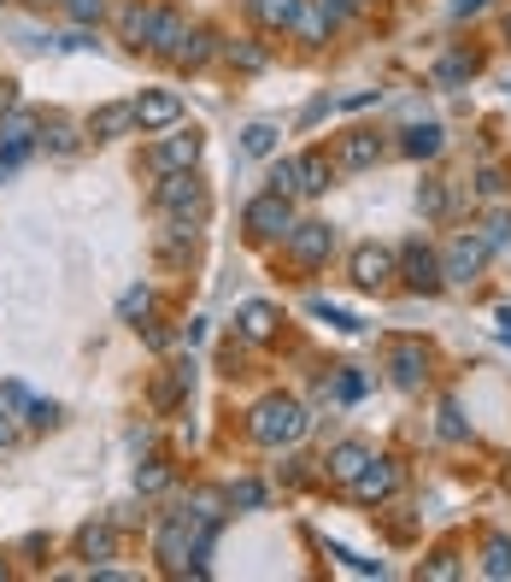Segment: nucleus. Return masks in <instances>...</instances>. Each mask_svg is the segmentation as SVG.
I'll return each mask as SVG.
<instances>
[{
	"label": "nucleus",
	"instance_id": "1",
	"mask_svg": "<svg viewBox=\"0 0 511 582\" xmlns=\"http://www.w3.org/2000/svg\"><path fill=\"white\" fill-rule=\"evenodd\" d=\"M306 406L300 400H288V395H271V400H259L253 412H247V435H253L259 447H288V442H300L306 435Z\"/></svg>",
	"mask_w": 511,
	"mask_h": 582
},
{
	"label": "nucleus",
	"instance_id": "2",
	"mask_svg": "<svg viewBox=\"0 0 511 582\" xmlns=\"http://www.w3.org/2000/svg\"><path fill=\"white\" fill-rule=\"evenodd\" d=\"M200 148H207V136H200L195 124H188V129L171 124V136H159L153 148H148V171H153V177H171V171H195Z\"/></svg>",
	"mask_w": 511,
	"mask_h": 582
},
{
	"label": "nucleus",
	"instance_id": "3",
	"mask_svg": "<svg viewBox=\"0 0 511 582\" xmlns=\"http://www.w3.org/2000/svg\"><path fill=\"white\" fill-rule=\"evenodd\" d=\"M153 207L165 218H200L207 212V183H200L195 171H171V177H159V188H153Z\"/></svg>",
	"mask_w": 511,
	"mask_h": 582
},
{
	"label": "nucleus",
	"instance_id": "4",
	"mask_svg": "<svg viewBox=\"0 0 511 582\" xmlns=\"http://www.w3.org/2000/svg\"><path fill=\"white\" fill-rule=\"evenodd\" d=\"M241 224H247V236L253 242H276V236H288V224H295V207H288L283 195H253L247 200V212H241Z\"/></svg>",
	"mask_w": 511,
	"mask_h": 582
},
{
	"label": "nucleus",
	"instance_id": "5",
	"mask_svg": "<svg viewBox=\"0 0 511 582\" xmlns=\"http://www.w3.org/2000/svg\"><path fill=\"white\" fill-rule=\"evenodd\" d=\"M283 247H288V259H295V265L317 271V265H324V259L335 253V230H329V224H317V218H306V224H288Z\"/></svg>",
	"mask_w": 511,
	"mask_h": 582
},
{
	"label": "nucleus",
	"instance_id": "6",
	"mask_svg": "<svg viewBox=\"0 0 511 582\" xmlns=\"http://www.w3.org/2000/svg\"><path fill=\"white\" fill-rule=\"evenodd\" d=\"M129 107H136V129L141 136H153V129H171L183 119V100L171 95V89H141L136 100H129Z\"/></svg>",
	"mask_w": 511,
	"mask_h": 582
},
{
	"label": "nucleus",
	"instance_id": "7",
	"mask_svg": "<svg viewBox=\"0 0 511 582\" xmlns=\"http://www.w3.org/2000/svg\"><path fill=\"white\" fill-rule=\"evenodd\" d=\"M183 36H188V18H183V12H177V7H153V30H148L141 48H148L153 60H171V65H177Z\"/></svg>",
	"mask_w": 511,
	"mask_h": 582
},
{
	"label": "nucleus",
	"instance_id": "8",
	"mask_svg": "<svg viewBox=\"0 0 511 582\" xmlns=\"http://www.w3.org/2000/svg\"><path fill=\"white\" fill-rule=\"evenodd\" d=\"M217 53H224V36H217L212 24H188L183 48H177V71H207Z\"/></svg>",
	"mask_w": 511,
	"mask_h": 582
},
{
	"label": "nucleus",
	"instance_id": "9",
	"mask_svg": "<svg viewBox=\"0 0 511 582\" xmlns=\"http://www.w3.org/2000/svg\"><path fill=\"white\" fill-rule=\"evenodd\" d=\"M347 488H353V500H364V506H371V500H388V494L400 488V471H394L388 459H371V465H364V471H359Z\"/></svg>",
	"mask_w": 511,
	"mask_h": 582
},
{
	"label": "nucleus",
	"instance_id": "10",
	"mask_svg": "<svg viewBox=\"0 0 511 582\" xmlns=\"http://www.w3.org/2000/svg\"><path fill=\"white\" fill-rule=\"evenodd\" d=\"M129 129H136V107H129V100H112V107L89 112V136L95 141H119V136H129Z\"/></svg>",
	"mask_w": 511,
	"mask_h": 582
},
{
	"label": "nucleus",
	"instance_id": "11",
	"mask_svg": "<svg viewBox=\"0 0 511 582\" xmlns=\"http://www.w3.org/2000/svg\"><path fill=\"white\" fill-rule=\"evenodd\" d=\"M247 12H253L259 30L283 36V30H295V18L306 12V0H247Z\"/></svg>",
	"mask_w": 511,
	"mask_h": 582
},
{
	"label": "nucleus",
	"instance_id": "12",
	"mask_svg": "<svg viewBox=\"0 0 511 582\" xmlns=\"http://www.w3.org/2000/svg\"><path fill=\"white\" fill-rule=\"evenodd\" d=\"M335 159H341L347 171H371L376 159H383V136H371V129H347L341 148H335Z\"/></svg>",
	"mask_w": 511,
	"mask_h": 582
},
{
	"label": "nucleus",
	"instance_id": "13",
	"mask_svg": "<svg viewBox=\"0 0 511 582\" xmlns=\"http://www.w3.org/2000/svg\"><path fill=\"white\" fill-rule=\"evenodd\" d=\"M388 276H394V253H388V247H359V253H353V283L359 288H383Z\"/></svg>",
	"mask_w": 511,
	"mask_h": 582
},
{
	"label": "nucleus",
	"instance_id": "14",
	"mask_svg": "<svg viewBox=\"0 0 511 582\" xmlns=\"http://www.w3.org/2000/svg\"><path fill=\"white\" fill-rule=\"evenodd\" d=\"M217 60H224V65H236V71H265V65H271V48H265L259 36H229Z\"/></svg>",
	"mask_w": 511,
	"mask_h": 582
},
{
	"label": "nucleus",
	"instance_id": "15",
	"mask_svg": "<svg viewBox=\"0 0 511 582\" xmlns=\"http://www.w3.org/2000/svg\"><path fill=\"white\" fill-rule=\"evenodd\" d=\"M406 283L412 288H441V259H435L423 242L406 247Z\"/></svg>",
	"mask_w": 511,
	"mask_h": 582
},
{
	"label": "nucleus",
	"instance_id": "16",
	"mask_svg": "<svg viewBox=\"0 0 511 582\" xmlns=\"http://www.w3.org/2000/svg\"><path fill=\"white\" fill-rule=\"evenodd\" d=\"M488 259V242H452V253H447V265H441V276H452V283H471V271Z\"/></svg>",
	"mask_w": 511,
	"mask_h": 582
},
{
	"label": "nucleus",
	"instance_id": "17",
	"mask_svg": "<svg viewBox=\"0 0 511 582\" xmlns=\"http://www.w3.org/2000/svg\"><path fill=\"white\" fill-rule=\"evenodd\" d=\"M324 465H329V476H335V483H353V476L364 471V465H371V447H364V442H341V447H335V454H329Z\"/></svg>",
	"mask_w": 511,
	"mask_h": 582
},
{
	"label": "nucleus",
	"instance_id": "18",
	"mask_svg": "<svg viewBox=\"0 0 511 582\" xmlns=\"http://www.w3.org/2000/svg\"><path fill=\"white\" fill-rule=\"evenodd\" d=\"M329 177H335V165H329L324 153H300V159H295V183H300V195H324Z\"/></svg>",
	"mask_w": 511,
	"mask_h": 582
},
{
	"label": "nucleus",
	"instance_id": "19",
	"mask_svg": "<svg viewBox=\"0 0 511 582\" xmlns=\"http://www.w3.org/2000/svg\"><path fill=\"white\" fill-rule=\"evenodd\" d=\"M148 30H153V7H148V0H129V7L119 12V36L129 41V48H141Z\"/></svg>",
	"mask_w": 511,
	"mask_h": 582
},
{
	"label": "nucleus",
	"instance_id": "20",
	"mask_svg": "<svg viewBox=\"0 0 511 582\" xmlns=\"http://www.w3.org/2000/svg\"><path fill=\"white\" fill-rule=\"evenodd\" d=\"M241 336L247 342H271L276 336V307H265V300H247V307H241Z\"/></svg>",
	"mask_w": 511,
	"mask_h": 582
},
{
	"label": "nucleus",
	"instance_id": "21",
	"mask_svg": "<svg viewBox=\"0 0 511 582\" xmlns=\"http://www.w3.org/2000/svg\"><path fill=\"white\" fill-rule=\"evenodd\" d=\"M441 124H412V129H406V136H400V148L406 153H412V159H435V153H441Z\"/></svg>",
	"mask_w": 511,
	"mask_h": 582
},
{
	"label": "nucleus",
	"instance_id": "22",
	"mask_svg": "<svg viewBox=\"0 0 511 582\" xmlns=\"http://www.w3.org/2000/svg\"><path fill=\"white\" fill-rule=\"evenodd\" d=\"M423 376H429V371H423V347L406 342L400 354H394V383H400V388H423Z\"/></svg>",
	"mask_w": 511,
	"mask_h": 582
},
{
	"label": "nucleus",
	"instance_id": "23",
	"mask_svg": "<svg viewBox=\"0 0 511 582\" xmlns=\"http://www.w3.org/2000/svg\"><path fill=\"white\" fill-rule=\"evenodd\" d=\"M112 553H119V530H112V523H89V530H83V559H112Z\"/></svg>",
	"mask_w": 511,
	"mask_h": 582
},
{
	"label": "nucleus",
	"instance_id": "24",
	"mask_svg": "<svg viewBox=\"0 0 511 582\" xmlns=\"http://www.w3.org/2000/svg\"><path fill=\"white\" fill-rule=\"evenodd\" d=\"M60 7H65V18L77 24V30H95V24H107L112 0H60Z\"/></svg>",
	"mask_w": 511,
	"mask_h": 582
},
{
	"label": "nucleus",
	"instance_id": "25",
	"mask_svg": "<svg viewBox=\"0 0 511 582\" xmlns=\"http://www.w3.org/2000/svg\"><path fill=\"white\" fill-rule=\"evenodd\" d=\"M36 148H53V153H71V148H77V129H71L65 119H53V124H41V136H36Z\"/></svg>",
	"mask_w": 511,
	"mask_h": 582
},
{
	"label": "nucleus",
	"instance_id": "26",
	"mask_svg": "<svg viewBox=\"0 0 511 582\" xmlns=\"http://www.w3.org/2000/svg\"><path fill=\"white\" fill-rule=\"evenodd\" d=\"M241 148H247V153H259V159H265V153L276 148V124H247Z\"/></svg>",
	"mask_w": 511,
	"mask_h": 582
},
{
	"label": "nucleus",
	"instance_id": "27",
	"mask_svg": "<svg viewBox=\"0 0 511 582\" xmlns=\"http://www.w3.org/2000/svg\"><path fill=\"white\" fill-rule=\"evenodd\" d=\"M271 195H283V200H295V195H300V183H295V159L271 165Z\"/></svg>",
	"mask_w": 511,
	"mask_h": 582
},
{
	"label": "nucleus",
	"instance_id": "28",
	"mask_svg": "<svg viewBox=\"0 0 511 582\" xmlns=\"http://www.w3.org/2000/svg\"><path fill=\"white\" fill-rule=\"evenodd\" d=\"M488 577H511V547L506 542H488Z\"/></svg>",
	"mask_w": 511,
	"mask_h": 582
},
{
	"label": "nucleus",
	"instance_id": "29",
	"mask_svg": "<svg viewBox=\"0 0 511 582\" xmlns=\"http://www.w3.org/2000/svg\"><path fill=\"white\" fill-rule=\"evenodd\" d=\"M229 500H236V506H265V488H259V483H236V488H229Z\"/></svg>",
	"mask_w": 511,
	"mask_h": 582
},
{
	"label": "nucleus",
	"instance_id": "30",
	"mask_svg": "<svg viewBox=\"0 0 511 582\" xmlns=\"http://www.w3.org/2000/svg\"><path fill=\"white\" fill-rule=\"evenodd\" d=\"M12 107H18V83H12V77H0V119H7Z\"/></svg>",
	"mask_w": 511,
	"mask_h": 582
},
{
	"label": "nucleus",
	"instance_id": "31",
	"mask_svg": "<svg viewBox=\"0 0 511 582\" xmlns=\"http://www.w3.org/2000/svg\"><path fill=\"white\" fill-rule=\"evenodd\" d=\"M417 200H423V207H429V212H441V207H447V188H441V183H429V188H423Z\"/></svg>",
	"mask_w": 511,
	"mask_h": 582
},
{
	"label": "nucleus",
	"instance_id": "32",
	"mask_svg": "<svg viewBox=\"0 0 511 582\" xmlns=\"http://www.w3.org/2000/svg\"><path fill=\"white\" fill-rule=\"evenodd\" d=\"M476 188H482V195H500V188H506V183H500V171H494V165H488V171H482V177H476Z\"/></svg>",
	"mask_w": 511,
	"mask_h": 582
},
{
	"label": "nucleus",
	"instance_id": "33",
	"mask_svg": "<svg viewBox=\"0 0 511 582\" xmlns=\"http://www.w3.org/2000/svg\"><path fill=\"white\" fill-rule=\"evenodd\" d=\"M488 0H452V18H471V12H482Z\"/></svg>",
	"mask_w": 511,
	"mask_h": 582
},
{
	"label": "nucleus",
	"instance_id": "34",
	"mask_svg": "<svg viewBox=\"0 0 511 582\" xmlns=\"http://www.w3.org/2000/svg\"><path fill=\"white\" fill-rule=\"evenodd\" d=\"M441 435H464V424H459V412H452V406L441 412Z\"/></svg>",
	"mask_w": 511,
	"mask_h": 582
},
{
	"label": "nucleus",
	"instance_id": "35",
	"mask_svg": "<svg viewBox=\"0 0 511 582\" xmlns=\"http://www.w3.org/2000/svg\"><path fill=\"white\" fill-rule=\"evenodd\" d=\"M506 36H511V18H506Z\"/></svg>",
	"mask_w": 511,
	"mask_h": 582
},
{
	"label": "nucleus",
	"instance_id": "36",
	"mask_svg": "<svg viewBox=\"0 0 511 582\" xmlns=\"http://www.w3.org/2000/svg\"><path fill=\"white\" fill-rule=\"evenodd\" d=\"M0 577H7V565H0Z\"/></svg>",
	"mask_w": 511,
	"mask_h": 582
}]
</instances>
